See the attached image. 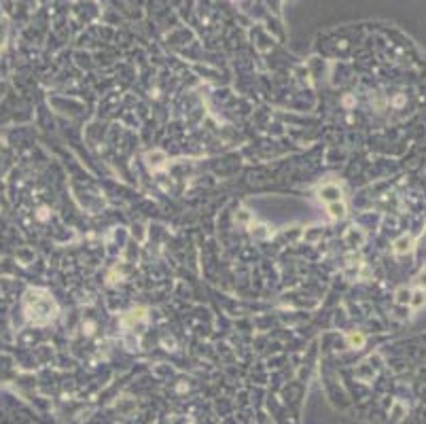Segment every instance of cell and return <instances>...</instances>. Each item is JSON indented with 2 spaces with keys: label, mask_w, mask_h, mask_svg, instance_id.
<instances>
[{
  "label": "cell",
  "mask_w": 426,
  "mask_h": 424,
  "mask_svg": "<svg viewBox=\"0 0 426 424\" xmlns=\"http://www.w3.org/2000/svg\"><path fill=\"white\" fill-rule=\"evenodd\" d=\"M25 319L34 325H49L57 316L55 299L42 289H30L23 297Z\"/></svg>",
  "instance_id": "cell-1"
},
{
  "label": "cell",
  "mask_w": 426,
  "mask_h": 424,
  "mask_svg": "<svg viewBox=\"0 0 426 424\" xmlns=\"http://www.w3.org/2000/svg\"><path fill=\"white\" fill-rule=\"evenodd\" d=\"M365 240H367V234L361 229V227H357V225H352V227H348L346 229V234H344V242H346V246H350V248H361L363 244H365Z\"/></svg>",
  "instance_id": "cell-2"
},
{
  "label": "cell",
  "mask_w": 426,
  "mask_h": 424,
  "mask_svg": "<svg viewBox=\"0 0 426 424\" xmlns=\"http://www.w3.org/2000/svg\"><path fill=\"white\" fill-rule=\"evenodd\" d=\"M138 323H146V310L144 308H136V310H129L121 316V325L127 329V331H134Z\"/></svg>",
  "instance_id": "cell-3"
},
{
  "label": "cell",
  "mask_w": 426,
  "mask_h": 424,
  "mask_svg": "<svg viewBox=\"0 0 426 424\" xmlns=\"http://www.w3.org/2000/svg\"><path fill=\"white\" fill-rule=\"evenodd\" d=\"M376 376H378V367L372 365V359L361 363V365H357V369H355V378L359 382H363V384H372L376 380Z\"/></svg>",
  "instance_id": "cell-4"
},
{
  "label": "cell",
  "mask_w": 426,
  "mask_h": 424,
  "mask_svg": "<svg viewBox=\"0 0 426 424\" xmlns=\"http://www.w3.org/2000/svg\"><path fill=\"white\" fill-rule=\"evenodd\" d=\"M318 197L329 206V204H335V202H342V187L335 185V183H327L321 187L318 191Z\"/></svg>",
  "instance_id": "cell-5"
},
{
  "label": "cell",
  "mask_w": 426,
  "mask_h": 424,
  "mask_svg": "<svg viewBox=\"0 0 426 424\" xmlns=\"http://www.w3.org/2000/svg\"><path fill=\"white\" fill-rule=\"evenodd\" d=\"M144 161H146V166H149L153 172H157V170H163V168L168 166V155H166L163 151L155 149V151H149V153L144 155Z\"/></svg>",
  "instance_id": "cell-6"
},
{
  "label": "cell",
  "mask_w": 426,
  "mask_h": 424,
  "mask_svg": "<svg viewBox=\"0 0 426 424\" xmlns=\"http://www.w3.org/2000/svg\"><path fill=\"white\" fill-rule=\"evenodd\" d=\"M393 251L397 253V255H408V253H412L414 251V238L412 236H401V238H397L395 242H393Z\"/></svg>",
  "instance_id": "cell-7"
},
{
  "label": "cell",
  "mask_w": 426,
  "mask_h": 424,
  "mask_svg": "<svg viewBox=\"0 0 426 424\" xmlns=\"http://www.w3.org/2000/svg\"><path fill=\"white\" fill-rule=\"evenodd\" d=\"M327 210H329L331 219H335V221H340V219H344V217H346V204H344V202L329 204V206H327Z\"/></svg>",
  "instance_id": "cell-8"
},
{
  "label": "cell",
  "mask_w": 426,
  "mask_h": 424,
  "mask_svg": "<svg viewBox=\"0 0 426 424\" xmlns=\"http://www.w3.org/2000/svg\"><path fill=\"white\" fill-rule=\"evenodd\" d=\"M346 340H348V346L350 348H363L365 346V336L363 333H359V331H350L348 336H346Z\"/></svg>",
  "instance_id": "cell-9"
},
{
  "label": "cell",
  "mask_w": 426,
  "mask_h": 424,
  "mask_svg": "<svg viewBox=\"0 0 426 424\" xmlns=\"http://www.w3.org/2000/svg\"><path fill=\"white\" fill-rule=\"evenodd\" d=\"M412 293H414V291H410L408 287H401V289L395 293V302H397L399 306H410V302H412Z\"/></svg>",
  "instance_id": "cell-10"
},
{
  "label": "cell",
  "mask_w": 426,
  "mask_h": 424,
  "mask_svg": "<svg viewBox=\"0 0 426 424\" xmlns=\"http://www.w3.org/2000/svg\"><path fill=\"white\" fill-rule=\"evenodd\" d=\"M426 304V293L422 289H418V291H414L412 293V302H410V306L414 308V310H420L422 306Z\"/></svg>",
  "instance_id": "cell-11"
},
{
  "label": "cell",
  "mask_w": 426,
  "mask_h": 424,
  "mask_svg": "<svg viewBox=\"0 0 426 424\" xmlns=\"http://www.w3.org/2000/svg\"><path fill=\"white\" fill-rule=\"evenodd\" d=\"M251 231H253V236L259 238V240H267V238L272 236V229L265 227V225H251Z\"/></svg>",
  "instance_id": "cell-12"
},
{
  "label": "cell",
  "mask_w": 426,
  "mask_h": 424,
  "mask_svg": "<svg viewBox=\"0 0 426 424\" xmlns=\"http://www.w3.org/2000/svg\"><path fill=\"white\" fill-rule=\"evenodd\" d=\"M418 285H420V287H422V291H425L426 289V272H422V274L418 276Z\"/></svg>",
  "instance_id": "cell-13"
}]
</instances>
